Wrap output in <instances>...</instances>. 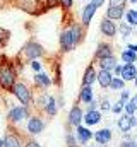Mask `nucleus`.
<instances>
[{
    "label": "nucleus",
    "instance_id": "9d476101",
    "mask_svg": "<svg viewBox=\"0 0 137 147\" xmlns=\"http://www.w3.org/2000/svg\"><path fill=\"white\" fill-rule=\"evenodd\" d=\"M117 125H118V130H120L122 134H127V132H130V130H132V128L137 125L136 115H127V113H123V115L118 118Z\"/></svg>",
    "mask_w": 137,
    "mask_h": 147
},
{
    "label": "nucleus",
    "instance_id": "c9c22d12",
    "mask_svg": "<svg viewBox=\"0 0 137 147\" xmlns=\"http://www.w3.org/2000/svg\"><path fill=\"white\" fill-rule=\"evenodd\" d=\"M60 82H62V79H60V65H58V67H55V74H53V84H55V86H60Z\"/></svg>",
    "mask_w": 137,
    "mask_h": 147
},
{
    "label": "nucleus",
    "instance_id": "2f4dec72",
    "mask_svg": "<svg viewBox=\"0 0 137 147\" xmlns=\"http://www.w3.org/2000/svg\"><path fill=\"white\" fill-rule=\"evenodd\" d=\"M28 63H29V67H31V70H33L34 74L43 70V63H41L39 60H31V62H28Z\"/></svg>",
    "mask_w": 137,
    "mask_h": 147
},
{
    "label": "nucleus",
    "instance_id": "e433bc0d",
    "mask_svg": "<svg viewBox=\"0 0 137 147\" xmlns=\"http://www.w3.org/2000/svg\"><path fill=\"white\" fill-rule=\"evenodd\" d=\"M130 98H132V96H130V91H129V89H127V91H125V89H123V91H120V101L127 103Z\"/></svg>",
    "mask_w": 137,
    "mask_h": 147
},
{
    "label": "nucleus",
    "instance_id": "79ce46f5",
    "mask_svg": "<svg viewBox=\"0 0 137 147\" xmlns=\"http://www.w3.org/2000/svg\"><path fill=\"white\" fill-rule=\"evenodd\" d=\"M89 2H91V3H94V5L100 9V7H103V5H104V2H106V0H89Z\"/></svg>",
    "mask_w": 137,
    "mask_h": 147
},
{
    "label": "nucleus",
    "instance_id": "0eeeda50",
    "mask_svg": "<svg viewBox=\"0 0 137 147\" xmlns=\"http://www.w3.org/2000/svg\"><path fill=\"white\" fill-rule=\"evenodd\" d=\"M45 120L39 116V115H31L28 120H26V130L29 135H39L43 130H45Z\"/></svg>",
    "mask_w": 137,
    "mask_h": 147
},
{
    "label": "nucleus",
    "instance_id": "2eb2a0df",
    "mask_svg": "<svg viewBox=\"0 0 137 147\" xmlns=\"http://www.w3.org/2000/svg\"><path fill=\"white\" fill-rule=\"evenodd\" d=\"M98 79V70L94 67V63H89L84 70V75H82V86H93Z\"/></svg>",
    "mask_w": 137,
    "mask_h": 147
},
{
    "label": "nucleus",
    "instance_id": "72a5a7b5",
    "mask_svg": "<svg viewBox=\"0 0 137 147\" xmlns=\"http://www.w3.org/2000/svg\"><path fill=\"white\" fill-rule=\"evenodd\" d=\"M65 142H67V147H79L77 139H75L72 134H67V135H65Z\"/></svg>",
    "mask_w": 137,
    "mask_h": 147
},
{
    "label": "nucleus",
    "instance_id": "412c9836",
    "mask_svg": "<svg viewBox=\"0 0 137 147\" xmlns=\"http://www.w3.org/2000/svg\"><path fill=\"white\" fill-rule=\"evenodd\" d=\"M3 147H24V144L17 134H7L3 139Z\"/></svg>",
    "mask_w": 137,
    "mask_h": 147
},
{
    "label": "nucleus",
    "instance_id": "4be33fe9",
    "mask_svg": "<svg viewBox=\"0 0 137 147\" xmlns=\"http://www.w3.org/2000/svg\"><path fill=\"white\" fill-rule=\"evenodd\" d=\"M96 62H98L100 69L110 70V72H113V69H115V65H117V58H115V55H111V57H104V58H100V60H96Z\"/></svg>",
    "mask_w": 137,
    "mask_h": 147
},
{
    "label": "nucleus",
    "instance_id": "39448f33",
    "mask_svg": "<svg viewBox=\"0 0 137 147\" xmlns=\"http://www.w3.org/2000/svg\"><path fill=\"white\" fill-rule=\"evenodd\" d=\"M31 116V108L24 106V105H14L9 108V113H7V121L10 125H17L24 120H28Z\"/></svg>",
    "mask_w": 137,
    "mask_h": 147
},
{
    "label": "nucleus",
    "instance_id": "473e14b6",
    "mask_svg": "<svg viewBox=\"0 0 137 147\" xmlns=\"http://www.w3.org/2000/svg\"><path fill=\"white\" fill-rule=\"evenodd\" d=\"M58 5H60V0H45V3H43L45 10H50V9H57Z\"/></svg>",
    "mask_w": 137,
    "mask_h": 147
},
{
    "label": "nucleus",
    "instance_id": "6e6552de",
    "mask_svg": "<svg viewBox=\"0 0 137 147\" xmlns=\"http://www.w3.org/2000/svg\"><path fill=\"white\" fill-rule=\"evenodd\" d=\"M81 103L77 101L75 105H72V108L68 111V118H67V123L70 127H79V125H82V121H84V110L79 106Z\"/></svg>",
    "mask_w": 137,
    "mask_h": 147
},
{
    "label": "nucleus",
    "instance_id": "6ab92c4d",
    "mask_svg": "<svg viewBox=\"0 0 137 147\" xmlns=\"http://www.w3.org/2000/svg\"><path fill=\"white\" fill-rule=\"evenodd\" d=\"M93 99H94L93 86H82L81 91H79V98H77V101H79L81 105H89Z\"/></svg>",
    "mask_w": 137,
    "mask_h": 147
},
{
    "label": "nucleus",
    "instance_id": "58836bf2",
    "mask_svg": "<svg viewBox=\"0 0 137 147\" xmlns=\"http://www.w3.org/2000/svg\"><path fill=\"white\" fill-rule=\"evenodd\" d=\"M120 147H137V142H134V140H123L122 144H120Z\"/></svg>",
    "mask_w": 137,
    "mask_h": 147
},
{
    "label": "nucleus",
    "instance_id": "7ed1b4c3",
    "mask_svg": "<svg viewBox=\"0 0 137 147\" xmlns=\"http://www.w3.org/2000/svg\"><path fill=\"white\" fill-rule=\"evenodd\" d=\"M12 96L16 98V101H19L21 105H24V106H28V108H31L34 105L33 91H31V87H29L26 82H22V80H17V82H16V86H14V89H12Z\"/></svg>",
    "mask_w": 137,
    "mask_h": 147
},
{
    "label": "nucleus",
    "instance_id": "9b49d317",
    "mask_svg": "<svg viewBox=\"0 0 137 147\" xmlns=\"http://www.w3.org/2000/svg\"><path fill=\"white\" fill-rule=\"evenodd\" d=\"M33 82H34V87H38V89H48L50 86H53V79H52V75H50L48 72H45V70L34 74L33 75Z\"/></svg>",
    "mask_w": 137,
    "mask_h": 147
},
{
    "label": "nucleus",
    "instance_id": "f704fd0d",
    "mask_svg": "<svg viewBox=\"0 0 137 147\" xmlns=\"http://www.w3.org/2000/svg\"><path fill=\"white\" fill-rule=\"evenodd\" d=\"M72 5H74V0H60V7L64 12H68L72 9Z\"/></svg>",
    "mask_w": 137,
    "mask_h": 147
},
{
    "label": "nucleus",
    "instance_id": "f3484780",
    "mask_svg": "<svg viewBox=\"0 0 137 147\" xmlns=\"http://www.w3.org/2000/svg\"><path fill=\"white\" fill-rule=\"evenodd\" d=\"M103 120V111L101 110H89L84 113V123L87 127H93V125H98Z\"/></svg>",
    "mask_w": 137,
    "mask_h": 147
},
{
    "label": "nucleus",
    "instance_id": "aec40b11",
    "mask_svg": "<svg viewBox=\"0 0 137 147\" xmlns=\"http://www.w3.org/2000/svg\"><path fill=\"white\" fill-rule=\"evenodd\" d=\"M125 82H134V79L137 77V67L136 63H123L122 69V75H120Z\"/></svg>",
    "mask_w": 137,
    "mask_h": 147
},
{
    "label": "nucleus",
    "instance_id": "cd10ccee",
    "mask_svg": "<svg viewBox=\"0 0 137 147\" xmlns=\"http://www.w3.org/2000/svg\"><path fill=\"white\" fill-rule=\"evenodd\" d=\"M48 98H50V96L39 92V94H38V99H34V105H36V108L39 111H45V106H46V103H48Z\"/></svg>",
    "mask_w": 137,
    "mask_h": 147
},
{
    "label": "nucleus",
    "instance_id": "dca6fc26",
    "mask_svg": "<svg viewBox=\"0 0 137 147\" xmlns=\"http://www.w3.org/2000/svg\"><path fill=\"white\" fill-rule=\"evenodd\" d=\"M111 137H113V134H111V130H110V128H100V130H98V132H94V135H93V139L96 140V144H98L100 147L110 144Z\"/></svg>",
    "mask_w": 137,
    "mask_h": 147
},
{
    "label": "nucleus",
    "instance_id": "ddd939ff",
    "mask_svg": "<svg viewBox=\"0 0 137 147\" xmlns=\"http://www.w3.org/2000/svg\"><path fill=\"white\" fill-rule=\"evenodd\" d=\"M115 55L113 53V45L110 41H100L98 46H96V51H94V60H100L104 57H111Z\"/></svg>",
    "mask_w": 137,
    "mask_h": 147
},
{
    "label": "nucleus",
    "instance_id": "423d86ee",
    "mask_svg": "<svg viewBox=\"0 0 137 147\" xmlns=\"http://www.w3.org/2000/svg\"><path fill=\"white\" fill-rule=\"evenodd\" d=\"M100 33H101V36H104L106 39H113V38L117 36V33H118V24H117V21H111V19H108V17L104 16L101 21H100Z\"/></svg>",
    "mask_w": 137,
    "mask_h": 147
},
{
    "label": "nucleus",
    "instance_id": "a878e982",
    "mask_svg": "<svg viewBox=\"0 0 137 147\" xmlns=\"http://www.w3.org/2000/svg\"><path fill=\"white\" fill-rule=\"evenodd\" d=\"M132 28H137V9H129L125 10V17H123Z\"/></svg>",
    "mask_w": 137,
    "mask_h": 147
},
{
    "label": "nucleus",
    "instance_id": "b1692460",
    "mask_svg": "<svg viewBox=\"0 0 137 147\" xmlns=\"http://www.w3.org/2000/svg\"><path fill=\"white\" fill-rule=\"evenodd\" d=\"M57 111H58V103H57V99H55L53 96H50V98H48V103H46V106H45V113H46L48 116H55Z\"/></svg>",
    "mask_w": 137,
    "mask_h": 147
},
{
    "label": "nucleus",
    "instance_id": "ea45409f",
    "mask_svg": "<svg viewBox=\"0 0 137 147\" xmlns=\"http://www.w3.org/2000/svg\"><path fill=\"white\" fill-rule=\"evenodd\" d=\"M127 2L129 0H110V5H122V7H125Z\"/></svg>",
    "mask_w": 137,
    "mask_h": 147
},
{
    "label": "nucleus",
    "instance_id": "49530a36",
    "mask_svg": "<svg viewBox=\"0 0 137 147\" xmlns=\"http://www.w3.org/2000/svg\"><path fill=\"white\" fill-rule=\"evenodd\" d=\"M0 147H3V140H0Z\"/></svg>",
    "mask_w": 137,
    "mask_h": 147
},
{
    "label": "nucleus",
    "instance_id": "4468645a",
    "mask_svg": "<svg viewBox=\"0 0 137 147\" xmlns=\"http://www.w3.org/2000/svg\"><path fill=\"white\" fill-rule=\"evenodd\" d=\"M104 16H106L108 19L118 22V21H122V19L125 17V7H122V5H108Z\"/></svg>",
    "mask_w": 137,
    "mask_h": 147
},
{
    "label": "nucleus",
    "instance_id": "bb28decb",
    "mask_svg": "<svg viewBox=\"0 0 137 147\" xmlns=\"http://www.w3.org/2000/svg\"><path fill=\"white\" fill-rule=\"evenodd\" d=\"M125 86H127V82H125L122 77L113 75V80H111V86H110V89H111V91H123V89H125Z\"/></svg>",
    "mask_w": 137,
    "mask_h": 147
},
{
    "label": "nucleus",
    "instance_id": "f03ea898",
    "mask_svg": "<svg viewBox=\"0 0 137 147\" xmlns=\"http://www.w3.org/2000/svg\"><path fill=\"white\" fill-rule=\"evenodd\" d=\"M17 67L14 65V62L7 60L5 57H2L0 62V89L3 92H12L16 82H17Z\"/></svg>",
    "mask_w": 137,
    "mask_h": 147
},
{
    "label": "nucleus",
    "instance_id": "7c9ffc66",
    "mask_svg": "<svg viewBox=\"0 0 137 147\" xmlns=\"http://www.w3.org/2000/svg\"><path fill=\"white\" fill-rule=\"evenodd\" d=\"M100 110L101 111H111V103L108 98H101L100 99Z\"/></svg>",
    "mask_w": 137,
    "mask_h": 147
},
{
    "label": "nucleus",
    "instance_id": "1a4fd4ad",
    "mask_svg": "<svg viewBox=\"0 0 137 147\" xmlns=\"http://www.w3.org/2000/svg\"><path fill=\"white\" fill-rule=\"evenodd\" d=\"M96 10H98V7H96L94 3H91V2H87V3L81 9V24H82L86 29L89 28V24H91V21H93Z\"/></svg>",
    "mask_w": 137,
    "mask_h": 147
},
{
    "label": "nucleus",
    "instance_id": "5701e85b",
    "mask_svg": "<svg viewBox=\"0 0 137 147\" xmlns=\"http://www.w3.org/2000/svg\"><path fill=\"white\" fill-rule=\"evenodd\" d=\"M120 58H122L123 63H136L137 62V53L132 51V50H129V48H125V50H122Z\"/></svg>",
    "mask_w": 137,
    "mask_h": 147
},
{
    "label": "nucleus",
    "instance_id": "de8ad7c7",
    "mask_svg": "<svg viewBox=\"0 0 137 147\" xmlns=\"http://www.w3.org/2000/svg\"><path fill=\"white\" fill-rule=\"evenodd\" d=\"M89 147H96V146H89Z\"/></svg>",
    "mask_w": 137,
    "mask_h": 147
},
{
    "label": "nucleus",
    "instance_id": "37998d69",
    "mask_svg": "<svg viewBox=\"0 0 137 147\" xmlns=\"http://www.w3.org/2000/svg\"><path fill=\"white\" fill-rule=\"evenodd\" d=\"M127 48H129V50H132V51H136V53H137V45H134V43L127 45Z\"/></svg>",
    "mask_w": 137,
    "mask_h": 147
},
{
    "label": "nucleus",
    "instance_id": "f8f14e48",
    "mask_svg": "<svg viewBox=\"0 0 137 147\" xmlns=\"http://www.w3.org/2000/svg\"><path fill=\"white\" fill-rule=\"evenodd\" d=\"M93 135H94V132H91L87 125H79V127H75V139H77L79 146L86 147L87 142L93 139Z\"/></svg>",
    "mask_w": 137,
    "mask_h": 147
},
{
    "label": "nucleus",
    "instance_id": "393cba45",
    "mask_svg": "<svg viewBox=\"0 0 137 147\" xmlns=\"http://www.w3.org/2000/svg\"><path fill=\"white\" fill-rule=\"evenodd\" d=\"M118 33L122 34V38H125V39H127V38L132 36V33H134V28H132V26H130V24L125 21V22H120V24H118Z\"/></svg>",
    "mask_w": 137,
    "mask_h": 147
},
{
    "label": "nucleus",
    "instance_id": "a19ab883",
    "mask_svg": "<svg viewBox=\"0 0 137 147\" xmlns=\"http://www.w3.org/2000/svg\"><path fill=\"white\" fill-rule=\"evenodd\" d=\"M24 147H41V146H39L36 140H26V142H24Z\"/></svg>",
    "mask_w": 137,
    "mask_h": 147
},
{
    "label": "nucleus",
    "instance_id": "c03bdc74",
    "mask_svg": "<svg viewBox=\"0 0 137 147\" xmlns=\"http://www.w3.org/2000/svg\"><path fill=\"white\" fill-rule=\"evenodd\" d=\"M134 86H136V89H137V77L134 79Z\"/></svg>",
    "mask_w": 137,
    "mask_h": 147
},
{
    "label": "nucleus",
    "instance_id": "c756f323",
    "mask_svg": "<svg viewBox=\"0 0 137 147\" xmlns=\"http://www.w3.org/2000/svg\"><path fill=\"white\" fill-rule=\"evenodd\" d=\"M123 106H125V103L123 101H115L113 105H111V113H115V115H120V113H123Z\"/></svg>",
    "mask_w": 137,
    "mask_h": 147
},
{
    "label": "nucleus",
    "instance_id": "4c0bfd02",
    "mask_svg": "<svg viewBox=\"0 0 137 147\" xmlns=\"http://www.w3.org/2000/svg\"><path fill=\"white\" fill-rule=\"evenodd\" d=\"M122 69H123V63H117V65H115V69H113V75L120 77V75H122Z\"/></svg>",
    "mask_w": 137,
    "mask_h": 147
},
{
    "label": "nucleus",
    "instance_id": "f257e3e1",
    "mask_svg": "<svg viewBox=\"0 0 137 147\" xmlns=\"http://www.w3.org/2000/svg\"><path fill=\"white\" fill-rule=\"evenodd\" d=\"M86 36V28L81 22H68L67 26L62 29L60 36H58V46L62 53H68L72 50H75Z\"/></svg>",
    "mask_w": 137,
    "mask_h": 147
},
{
    "label": "nucleus",
    "instance_id": "09e8293b",
    "mask_svg": "<svg viewBox=\"0 0 137 147\" xmlns=\"http://www.w3.org/2000/svg\"><path fill=\"white\" fill-rule=\"evenodd\" d=\"M0 62H2V57H0Z\"/></svg>",
    "mask_w": 137,
    "mask_h": 147
},
{
    "label": "nucleus",
    "instance_id": "a211bd4d",
    "mask_svg": "<svg viewBox=\"0 0 137 147\" xmlns=\"http://www.w3.org/2000/svg\"><path fill=\"white\" fill-rule=\"evenodd\" d=\"M111 80H113V72L104 70V69H100V70H98V79H96V82L100 84L101 89H110Z\"/></svg>",
    "mask_w": 137,
    "mask_h": 147
},
{
    "label": "nucleus",
    "instance_id": "a18cd8bd",
    "mask_svg": "<svg viewBox=\"0 0 137 147\" xmlns=\"http://www.w3.org/2000/svg\"><path fill=\"white\" fill-rule=\"evenodd\" d=\"M129 2H130V3H134V5L137 3V0H129Z\"/></svg>",
    "mask_w": 137,
    "mask_h": 147
},
{
    "label": "nucleus",
    "instance_id": "c85d7f7f",
    "mask_svg": "<svg viewBox=\"0 0 137 147\" xmlns=\"http://www.w3.org/2000/svg\"><path fill=\"white\" fill-rule=\"evenodd\" d=\"M9 39H10V33L0 26V48H5L9 45Z\"/></svg>",
    "mask_w": 137,
    "mask_h": 147
},
{
    "label": "nucleus",
    "instance_id": "20e7f679",
    "mask_svg": "<svg viewBox=\"0 0 137 147\" xmlns=\"http://www.w3.org/2000/svg\"><path fill=\"white\" fill-rule=\"evenodd\" d=\"M46 51L43 48V45H39L36 39H29L22 48H21V57L26 60V62H31V60H39L41 57H45Z\"/></svg>",
    "mask_w": 137,
    "mask_h": 147
}]
</instances>
